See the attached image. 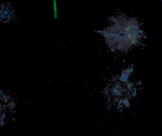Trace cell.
Listing matches in <instances>:
<instances>
[{"instance_id":"1","label":"cell","mask_w":162,"mask_h":136,"mask_svg":"<svg viewBox=\"0 0 162 136\" xmlns=\"http://www.w3.org/2000/svg\"><path fill=\"white\" fill-rule=\"evenodd\" d=\"M132 20L122 19L114 26L117 31L114 29V32L110 33L106 31L103 32L107 38L113 40V43L115 45L116 44L118 49L124 50L125 48H128L135 44L138 36L141 34L139 27Z\"/></svg>"},{"instance_id":"2","label":"cell","mask_w":162,"mask_h":136,"mask_svg":"<svg viewBox=\"0 0 162 136\" xmlns=\"http://www.w3.org/2000/svg\"><path fill=\"white\" fill-rule=\"evenodd\" d=\"M53 10L54 12V18H57V6L56 0H53Z\"/></svg>"}]
</instances>
